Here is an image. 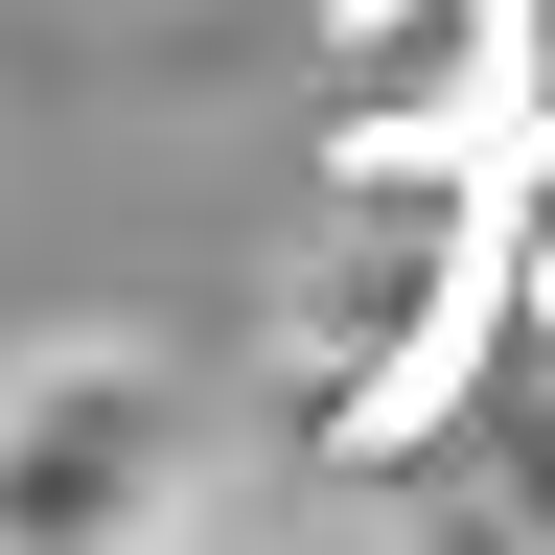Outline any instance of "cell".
<instances>
[{"label":"cell","instance_id":"obj_4","mask_svg":"<svg viewBox=\"0 0 555 555\" xmlns=\"http://www.w3.org/2000/svg\"><path fill=\"white\" fill-rule=\"evenodd\" d=\"M486 163H555V0H509V47H486Z\"/></svg>","mask_w":555,"mask_h":555},{"label":"cell","instance_id":"obj_3","mask_svg":"<svg viewBox=\"0 0 555 555\" xmlns=\"http://www.w3.org/2000/svg\"><path fill=\"white\" fill-rule=\"evenodd\" d=\"M509 0H324V116L347 139H486Z\"/></svg>","mask_w":555,"mask_h":555},{"label":"cell","instance_id":"obj_6","mask_svg":"<svg viewBox=\"0 0 555 555\" xmlns=\"http://www.w3.org/2000/svg\"><path fill=\"white\" fill-rule=\"evenodd\" d=\"M163 555H185V532H163Z\"/></svg>","mask_w":555,"mask_h":555},{"label":"cell","instance_id":"obj_5","mask_svg":"<svg viewBox=\"0 0 555 555\" xmlns=\"http://www.w3.org/2000/svg\"><path fill=\"white\" fill-rule=\"evenodd\" d=\"M509 347L555 371V163H509Z\"/></svg>","mask_w":555,"mask_h":555},{"label":"cell","instance_id":"obj_1","mask_svg":"<svg viewBox=\"0 0 555 555\" xmlns=\"http://www.w3.org/2000/svg\"><path fill=\"white\" fill-rule=\"evenodd\" d=\"M486 347H509V163H486V139H347L324 232L278 278V393H301V440L324 463H416Z\"/></svg>","mask_w":555,"mask_h":555},{"label":"cell","instance_id":"obj_2","mask_svg":"<svg viewBox=\"0 0 555 555\" xmlns=\"http://www.w3.org/2000/svg\"><path fill=\"white\" fill-rule=\"evenodd\" d=\"M208 486V393L139 324H47L0 347V555H163Z\"/></svg>","mask_w":555,"mask_h":555}]
</instances>
